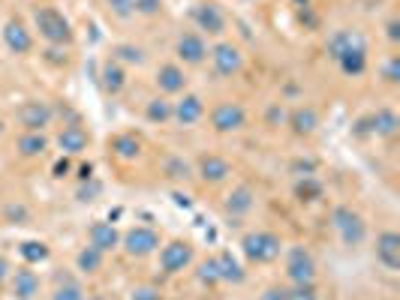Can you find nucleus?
<instances>
[{"mask_svg":"<svg viewBox=\"0 0 400 300\" xmlns=\"http://www.w3.org/2000/svg\"><path fill=\"white\" fill-rule=\"evenodd\" d=\"M388 39H392V43H397V39H400V22H397V18L388 22Z\"/></svg>","mask_w":400,"mask_h":300,"instance_id":"nucleus-45","label":"nucleus"},{"mask_svg":"<svg viewBox=\"0 0 400 300\" xmlns=\"http://www.w3.org/2000/svg\"><path fill=\"white\" fill-rule=\"evenodd\" d=\"M6 273H9V264H6V258L0 255V283H3V279H6Z\"/></svg>","mask_w":400,"mask_h":300,"instance_id":"nucleus-48","label":"nucleus"},{"mask_svg":"<svg viewBox=\"0 0 400 300\" xmlns=\"http://www.w3.org/2000/svg\"><path fill=\"white\" fill-rule=\"evenodd\" d=\"M268 117H271V120H283V112H277V108H271V112H268Z\"/></svg>","mask_w":400,"mask_h":300,"instance_id":"nucleus-50","label":"nucleus"},{"mask_svg":"<svg viewBox=\"0 0 400 300\" xmlns=\"http://www.w3.org/2000/svg\"><path fill=\"white\" fill-rule=\"evenodd\" d=\"M286 273H289V279H292L295 285H313V276H316V264H313V258H310V253H307V249H301V246L289 249Z\"/></svg>","mask_w":400,"mask_h":300,"instance_id":"nucleus-4","label":"nucleus"},{"mask_svg":"<svg viewBox=\"0 0 400 300\" xmlns=\"http://www.w3.org/2000/svg\"><path fill=\"white\" fill-rule=\"evenodd\" d=\"M133 300H159V294L154 292V288H138V292L133 294Z\"/></svg>","mask_w":400,"mask_h":300,"instance_id":"nucleus-44","label":"nucleus"},{"mask_svg":"<svg viewBox=\"0 0 400 300\" xmlns=\"http://www.w3.org/2000/svg\"><path fill=\"white\" fill-rule=\"evenodd\" d=\"M259 300H289V292H286V288H268Z\"/></svg>","mask_w":400,"mask_h":300,"instance_id":"nucleus-41","label":"nucleus"},{"mask_svg":"<svg viewBox=\"0 0 400 300\" xmlns=\"http://www.w3.org/2000/svg\"><path fill=\"white\" fill-rule=\"evenodd\" d=\"M157 84L163 93H181V90L187 87V75L181 73L178 66H159V73H157Z\"/></svg>","mask_w":400,"mask_h":300,"instance_id":"nucleus-17","label":"nucleus"},{"mask_svg":"<svg viewBox=\"0 0 400 300\" xmlns=\"http://www.w3.org/2000/svg\"><path fill=\"white\" fill-rule=\"evenodd\" d=\"M337 63H340V69H343L346 75H352V78L362 75L367 69V48H352V52H346Z\"/></svg>","mask_w":400,"mask_h":300,"instance_id":"nucleus-22","label":"nucleus"},{"mask_svg":"<svg viewBox=\"0 0 400 300\" xmlns=\"http://www.w3.org/2000/svg\"><path fill=\"white\" fill-rule=\"evenodd\" d=\"M18 117H22V126H27V133H39L43 126L52 123V108L45 103H24Z\"/></svg>","mask_w":400,"mask_h":300,"instance_id":"nucleus-11","label":"nucleus"},{"mask_svg":"<svg viewBox=\"0 0 400 300\" xmlns=\"http://www.w3.org/2000/svg\"><path fill=\"white\" fill-rule=\"evenodd\" d=\"M331 223H334L337 234H340V240H343L346 246H362V243H364L367 225H364V219L358 216L352 207H334Z\"/></svg>","mask_w":400,"mask_h":300,"instance_id":"nucleus-1","label":"nucleus"},{"mask_svg":"<svg viewBox=\"0 0 400 300\" xmlns=\"http://www.w3.org/2000/svg\"><path fill=\"white\" fill-rule=\"evenodd\" d=\"M289 123H292V129L298 135H310L319 126V114L313 108H295L292 117H289Z\"/></svg>","mask_w":400,"mask_h":300,"instance_id":"nucleus-23","label":"nucleus"},{"mask_svg":"<svg viewBox=\"0 0 400 300\" xmlns=\"http://www.w3.org/2000/svg\"><path fill=\"white\" fill-rule=\"evenodd\" d=\"M52 300H85V294H82V288H78L76 283H64V285L55 292Z\"/></svg>","mask_w":400,"mask_h":300,"instance_id":"nucleus-33","label":"nucleus"},{"mask_svg":"<svg viewBox=\"0 0 400 300\" xmlns=\"http://www.w3.org/2000/svg\"><path fill=\"white\" fill-rule=\"evenodd\" d=\"M376 258L388 270H400V234L397 232H383L376 237Z\"/></svg>","mask_w":400,"mask_h":300,"instance_id":"nucleus-9","label":"nucleus"},{"mask_svg":"<svg viewBox=\"0 0 400 300\" xmlns=\"http://www.w3.org/2000/svg\"><path fill=\"white\" fill-rule=\"evenodd\" d=\"M217 270L223 283H244V267L238 264V258L232 253H220L217 255Z\"/></svg>","mask_w":400,"mask_h":300,"instance_id":"nucleus-21","label":"nucleus"},{"mask_svg":"<svg viewBox=\"0 0 400 300\" xmlns=\"http://www.w3.org/2000/svg\"><path fill=\"white\" fill-rule=\"evenodd\" d=\"M298 195L307 198V195H319V183H313L310 177H304L301 183H298Z\"/></svg>","mask_w":400,"mask_h":300,"instance_id":"nucleus-39","label":"nucleus"},{"mask_svg":"<svg viewBox=\"0 0 400 300\" xmlns=\"http://www.w3.org/2000/svg\"><path fill=\"white\" fill-rule=\"evenodd\" d=\"M45 150V138L39 133H24L18 138V153L22 156H39Z\"/></svg>","mask_w":400,"mask_h":300,"instance_id":"nucleus-29","label":"nucleus"},{"mask_svg":"<svg viewBox=\"0 0 400 300\" xmlns=\"http://www.w3.org/2000/svg\"><path fill=\"white\" fill-rule=\"evenodd\" d=\"M178 57L184 60V63H202V60L208 57V45L202 36L196 33H187L178 39Z\"/></svg>","mask_w":400,"mask_h":300,"instance_id":"nucleus-13","label":"nucleus"},{"mask_svg":"<svg viewBox=\"0 0 400 300\" xmlns=\"http://www.w3.org/2000/svg\"><path fill=\"white\" fill-rule=\"evenodd\" d=\"M145 114H148V120H151V123H163V120L172 117V103H166V99L157 96V99H151V103H148Z\"/></svg>","mask_w":400,"mask_h":300,"instance_id":"nucleus-31","label":"nucleus"},{"mask_svg":"<svg viewBox=\"0 0 400 300\" xmlns=\"http://www.w3.org/2000/svg\"><path fill=\"white\" fill-rule=\"evenodd\" d=\"M175 204H178V207H190V198L181 195V193H175Z\"/></svg>","mask_w":400,"mask_h":300,"instance_id":"nucleus-49","label":"nucleus"},{"mask_svg":"<svg viewBox=\"0 0 400 300\" xmlns=\"http://www.w3.org/2000/svg\"><path fill=\"white\" fill-rule=\"evenodd\" d=\"M115 54L121 57V60H127V63H142V60H145L142 48H136V45H117Z\"/></svg>","mask_w":400,"mask_h":300,"instance_id":"nucleus-34","label":"nucleus"},{"mask_svg":"<svg viewBox=\"0 0 400 300\" xmlns=\"http://www.w3.org/2000/svg\"><path fill=\"white\" fill-rule=\"evenodd\" d=\"M370 123H373V133L379 135H385V138H392L397 133V126H400V120L394 112H388V108H379V112L370 117Z\"/></svg>","mask_w":400,"mask_h":300,"instance_id":"nucleus-24","label":"nucleus"},{"mask_svg":"<svg viewBox=\"0 0 400 300\" xmlns=\"http://www.w3.org/2000/svg\"><path fill=\"white\" fill-rule=\"evenodd\" d=\"M57 147L64 150L66 156H76V153H82V150L87 147V133L82 126H66L61 135H57Z\"/></svg>","mask_w":400,"mask_h":300,"instance_id":"nucleus-16","label":"nucleus"},{"mask_svg":"<svg viewBox=\"0 0 400 300\" xmlns=\"http://www.w3.org/2000/svg\"><path fill=\"white\" fill-rule=\"evenodd\" d=\"M253 207V189L250 186H238L232 195H229V202H226V210L229 213H247V210Z\"/></svg>","mask_w":400,"mask_h":300,"instance_id":"nucleus-25","label":"nucleus"},{"mask_svg":"<svg viewBox=\"0 0 400 300\" xmlns=\"http://www.w3.org/2000/svg\"><path fill=\"white\" fill-rule=\"evenodd\" d=\"M91 174H94L91 165H82V168H78V177H82V180H91Z\"/></svg>","mask_w":400,"mask_h":300,"instance_id":"nucleus-47","label":"nucleus"},{"mask_svg":"<svg viewBox=\"0 0 400 300\" xmlns=\"http://www.w3.org/2000/svg\"><path fill=\"white\" fill-rule=\"evenodd\" d=\"M87 300H103V297H87Z\"/></svg>","mask_w":400,"mask_h":300,"instance_id":"nucleus-51","label":"nucleus"},{"mask_svg":"<svg viewBox=\"0 0 400 300\" xmlns=\"http://www.w3.org/2000/svg\"><path fill=\"white\" fill-rule=\"evenodd\" d=\"M159 6H163V0H136V13L142 15H157Z\"/></svg>","mask_w":400,"mask_h":300,"instance_id":"nucleus-37","label":"nucleus"},{"mask_svg":"<svg viewBox=\"0 0 400 300\" xmlns=\"http://www.w3.org/2000/svg\"><path fill=\"white\" fill-rule=\"evenodd\" d=\"M124 82H127L124 69L117 66L115 60H108V63L103 66V84H106V90H108V93H117V90L124 87Z\"/></svg>","mask_w":400,"mask_h":300,"instance_id":"nucleus-27","label":"nucleus"},{"mask_svg":"<svg viewBox=\"0 0 400 300\" xmlns=\"http://www.w3.org/2000/svg\"><path fill=\"white\" fill-rule=\"evenodd\" d=\"M383 78H385L388 84H397V82H400V60H397V57H392V60H388V63H385V69H383Z\"/></svg>","mask_w":400,"mask_h":300,"instance_id":"nucleus-36","label":"nucleus"},{"mask_svg":"<svg viewBox=\"0 0 400 300\" xmlns=\"http://www.w3.org/2000/svg\"><path fill=\"white\" fill-rule=\"evenodd\" d=\"M103 267V253L94 246H85L82 253H78V270H85V273H97V270Z\"/></svg>","mask_w":400,"mask_h":300,"instance_id":"nucleus-30","label":"nucleus"},{"mask_svg":"<svg viewBox=\"0 0 400 300\" xmlns=\"http://www.w3.org/2000/svg\"><path fill=\"white\" fill-rule=\"evenodd\" d=\"M193 18H196V24L202 27V30H208V33H223V27H226V22H223V13L214 6V3H202V6H196L193 9Z\"/></svg>","mask_w":400,"mask_h":300,"instance_id":"nucleus-15","label":"nucleus"},{"mask_svg":"<svg viewBox=\"0 0 400 300\" xmlns=\"http://www.w3.org/2000/svg\"><path fill=\"white\" fill-rule=\"evenodd\" d=\"M157 246H159V234L154 228H133L124 237V249L129 255H151Z\"/></svg>","mask_w":400,"mask_h":300,"instance_id":"nucleus-6","label":"nucleus"},{"mask_svg":"<svg viewBox=\"0 0 400 300\" xmlns=\"http://www.w3.org/2000/svg\"><path fill=\"white\" fill-rule=\"evenodd\" d=\"M3 43L9 52H15V54H27L34 48V36H31V30H27L22 22H6L3 27Z\"/></svg>","mask_w":400,"mask_h":300,"instance_id":"nucleus-10","label":"nucleus"},{"mask_svg":"<svg viewBox=\"0 0 400 300\" xmlns=\"http://www.w3.org/2000/svg\"><path fill=\"white\" fill-rule=\"evenodd\" d=\"M199 174H202V180H208V183H220V180H226V174H229V163L220 156H202Z\"/></svg>","mask_w":400,"mask_h":300,"instance_id":"nucleus-20","label":"nucleus"},{"mask_svg":"<svg viewBox=\"0 0 400 300\" xmlns=\"http://www.w3.org/2000/svg\"><path fill=\"white\" fill-rule=\"evenodd\" d=\"M69 172V159H57L55 163V177H64Z\"/></svg>","mask_w":400,"mask_h":300,"instance_id":"nucleus-46","label":"nucleus"},{"mask_svg":"<svg viewBox=\"0 0 400 300\" xmlns=\"http://www.w3.org/2000/svg\"><path fill=\"white\" fill-rule=\"evenodd\" d=\"M6 216H9V219H24L27 210H24L22 204H9V207H6Z\"/></svg>","mask_w":400,"mask_h":300,"instance_id":"nucleus-43","label":"nucleus"},{"mask_svg":"<svg viewBox=\"0 0 400 300\" xmlns=\"http://www.w3.org/2000/svg\"><path fill=\"white\" fill-rule=\"evenodd\" d=\"M211 57H214V66L220 75H235V73H241V66H244V57L232 43H220Z\"/></svg>","mask_w":400,"mask_h":300,"instance_id":"nucleus-8","label":"nucleus"},{"mask_svg":"<svg viewBox=\"0 0 400 300\" xmlns=\"http://www.w3.org/2000/svg\"><path fill=\"white\" fill-rule=\"evenodd\" d=\"M241 246H244V253L253 258V262H274V258L280 255V237L271 234V232H253V234H247L241 240Z\"/></svg>","mask_w":400,"mask_h":300,"instance_id":"nucleus-3","label":"nucleus"},{"mask_svg":"<svg viewBox=\"0 0 400 300\" xmlns=\"http://www.w3.org/2000/svg\"><path fill=\"white\" fill-rule=\"evenodd\" d=\"M169 174H172V177H187L190 168H187V163H181V159H172V163H169Z\"/></svg>","mask_w":400,"mask_h":300,"instance_id":"nucleus-40","label":"nucleus"},{"mask_svg":"<svg viewBox=\"0 0 400 300\" xmlns=\"http://www.w3.org/2000/svg\"><path fill=\"white\" fill-rule=\"evenodd\" d=\"M18 253H22V258L27 264H39L48 258V246L43 243V240H24L22 246H18Z\"/></svg>","mask_w":400,"mask_h":300,"instance_id":"nucleus-26","label":"nucleus"},{"mask_svg":"<svg viewBox=\"0 0 400 300\" xmlns=\"http://www.w3.org/2000/svg\"><path fill=\"white\" fill-rule=\"evenodd\" d=\"M117 232H115V225L112 223H97L91 225V246L99 249V253H108V249H115L117 246Z\"/></svg>","mask_w":400,"mask_h":300,"instance_id":"nucleus-19","label":"nucleus"},{"mask_svg":"<svg viewBox=\"0 0 400 300\" xmlns=\"http://www.w3.org/2000/svg\"><path fill=\"white\" fill-rule=\"evenodd\" d=\"M13 294L18 300H34L39 294V276L34 270H18L13 279Z\"/></svg>","mask_w":400,"mask_h":300,"instance_id":"nucleus-18","label":"nucleus"},{"mask_svg":"<svg viewBox=\"0 0 400 300\" xmlns=\"http://www.w3.org/2000/svg\"><path fill=\"white\" fill-rule=\"evenodd\" d=\"M205 112V105H202V99L193 96V93H187L181 103H175L172 105V117H178V123L181 126H193L199 117H202Z\"/></svg>","mask_w":400,"mask_h":300,"instance_id":"nucleus-14","label":"nucleus"},{"mask_svg":"<svg viewBox=\"0 0 400 300\" xmlns=\"http://www.w3.org/2000/svg\"><path fill=\"white\" fill-rule=\"evenodd\" d=\"M99 193V186L97 183H91V186H82L78 189V198H82V202H91V198Z\"/></svg>","mask_w":400,"mask_h":300,"instance_id":"nucleus-42","label":"nucleus"},{"mask_svg":"<svg viewBox=\"0 0 400 300\" xmlns=\"http://www.w3.org/2000/svg\"><path fill=\"white\" fill-rule=\"evenodd\" d=\"M190 262H193V249L181 243V240L163 246V253H159V264H163L166 273H178V270H184Z\"/></svg>","mask_w":400,"mask_h":300,"instance_id":"nucleus-7","label":"nucleus"},{"mask_svg":"<svg viewBox=\"0 0 400 300\" xmlns=\"http://www.w3.org/2000/svg\"><path fill=\"white\" fill-rule=\"evenodd\" d=\"M244 108L238 105V103H223V105H217L214 108V114H211V123L217 133H235V129H241L244 126Z\"/></svg>","mask_w":400,"mask_h":300,"instance_id":"nucleus-5","label":"nucleus"},{"mask_svg":"<svg viewBox=\"0 0 400 300\" xmlns=\"http://www.w3.org/2000/svg\"><path fill=\"white\" fill-rule=\"evenodd\" d=\"M108 9L121 18H129L136 13V0H108Z\"/></svg>","mask_w":400,"mask_h":300,"instance_id":"nucleus-35","label":"nucleus"},{"mask_svg":"<svg viewBox=\"0 0 400 300\" xmlns=\"http://www.w3.org/2000/svg\"><path fill=\"white\" fill-rule=\"evenodd\" d=\"M352 48H364V36L355 33V30H337V33L328 39V54L334 60H340L346 52H352Z\"/></svg>","mask_w":400,"mask_h":300,"instance_id":"nucleus-12","label":"nucleus"},{"mask_svg":"<svg viewBox=\"0 0 400 300\" xmlns=\"http://www.w3.org/2000/svg\"><path fill=\"white\" fill-rule=\"evenodd\" d=\"M112 150L121 159H136L138 153H142V144H138L136 135H117L115 142H112Z\"/></svg>","mask_w":400,"mask_h":300,"instance_id":"nucleus-28","label":"nucleus"},{"mask_svg":"<svg viewBox=\"0 0 400 300\" xmlns=\"http://www.w3.org/2000/svg\"><path fill=\"white\" fill-rule=\"evenodd\" d=\"M199 279H202L205 285H214L220 283V270H217V258H208V262L199 267Z\"/></svg>","mask_w":400,"mask_h":300,"instance_id":"nucleus-32","label":"nucleus"},{"mask_svg":"<svg viewBox=\"0 0 400 300\" xmlns=\"http://www.w3.org/2000/svg\"><path fill=\"white\" fill-rule=\"evenodd\" d=\"M34 22H36V30H39V36L48 39L52 45L57 43H69L73 39V30H69V22L57 13V9H36L34 13Z\"/></svg>","mask_w":400,"mask_h":300,"instance_id":"nucleus-2","label":"nucleus"},{"mask_svg":"<svg viewBox=\"0 0 400 300\" xmlns=\"http://www.w3.org/2000/svg\"><path fill=\"white\" fill-rule=\"evenodd\" d=\"M289 300H316L313 285H295V292H289Z\"/></svg>","mask_w":400,"mask_h":300,"instance_id":"nucleus-38","label":"nucleus"}]
</instances>
